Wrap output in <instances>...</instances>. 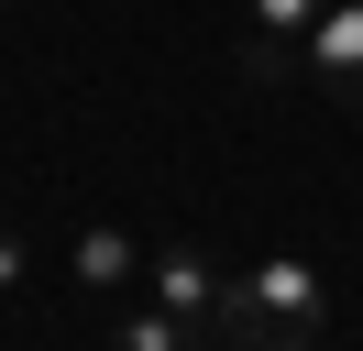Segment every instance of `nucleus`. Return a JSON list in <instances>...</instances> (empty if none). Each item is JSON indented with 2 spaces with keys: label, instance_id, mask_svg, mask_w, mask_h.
Masks as SVG:
<instances>
[{
  "label": "nucleus",
  "instance_id": "20e7f679",
  "mask_svg": "<svg viewBox=\"0 0 363 351\" xmlns=\"http://www.w3.org/2000/svg\"><path fill=\"white\" fill-rule=\"evenodd\" d=\"M199 340H209V329H187L165 297L155 307H121V329H111V351H199Z\"/></svg>",
  "mask_w": 363,
  "mask_h": 351
},
{
  "label": "nucleus",
  "instance_id": "39448f33",
  "mask_svg": "<svg viewBox=\"0 0 363 351\" xmlns=\"http://www.w3.org/2000/svg\"><path fill=\"white\" fill-rule=\"evenodd\" d=\"M143 275V253L121 231H77V285H99V297H111V285H133Z\"/></svg>",
  "mask_w": 363,
  "mask_h": 351
},
{
  "label": "nucleus",
  "instance_id": "7ed1b4c3",
  "mask_svg": "<svg viewBox=\"0 0 363 351\" xmlns=\"http://www.w3.org/2000/svg\"><path fill=\"white\" fill-rule=\"evenodd\" d=\"M143 275H155V297L177 307L187 329H209V340H220V307H231V263H209V253H155Z\"/></svg>",
  "mask_w": 363,
  "mask_h": 351
},
{
  "label": "nucleus",
  "instance_id": "f03ea898",
  "mask_svg": "<svg viewBox=\"0 0 363 351\" xmlns=\"http://www.w3.org/2000/svg\"><path fill=\"white\" fill-rule=\"evenodd\" d=\"M297 77L330 88L341 110H363V0H330V11L308 22V44H297Z\"/></svg>",
  "mask_w": 363,
  "mask_h": 351
},
{
  "label": "nucleus",
  "instance_id": "0eeeda50",
  "mask_svg": "<svg viewBox=\"0 0 363 351\" xmlns=\"http://www.w3.org/2000/svg\"><path fill=\"white\" fill-rule=\"evenodd\" d=\"M0 285H23V241H11V231H0Z\"/></svg>",
  "mask_w": 363,
  "mask_h": 351
},
{
  "label": "nucleus",
  "instance_id": "1a4fd4ad",
  "mask_svg": "<svg viewBox=\"0 0 363 351\" xmlns=\"http://www.w3.org/2000/svg\"><path fill=\"white\" fill-rule=\"evenodd\" d=\"M0 11H11V0H0Z\"/></svg>",
  "mask_w": 363,
  "mask_h": 351
},
{
  "label": "nucleus",
  "instance_id": "f257e3e1",
  "mask_svg": "<svg viewBox=\"0 0 363 351\" xmlns=\"http://www.w3.org/2000/svg\"><path fill=\"white\" fill-rule=\"evenodd\" d=\"M330 329V285L308 263H253L231 275V307H220V340L231 351H319Z\"/></svg>",
  "mask_w": 363,
  "mask_h": 351
},
{
  "label": "nucleus",
  "instance_id": "6e6552de",
  "mask_svg": "<svg viewBox=\"0 0 363 351\" xmlns=\"http://www.w3.org/2000/svg\"><path fill=\"white\" fill-rule=\"evenodd\" d=\"M199 351H231V340H199Z\"/></svg>",
  "mask_w": 363,
  "mask_h": 351
},
{
  "label": "nucleus",
  "instance_id": "423d86ee",
  "mask_svg": "<svg viewBox=\"0 0 363 351\" xmlns=\"http://www.w3.org/2000/svg\"><path fill=\"white\" fill-rule=\"evenodd\" d=\"M253 11V33H275V44H308V22L330 11V0H242Z\"/></svg>",
  "mask_w": 363,
  "mask_h": 351
}]
</instances>
